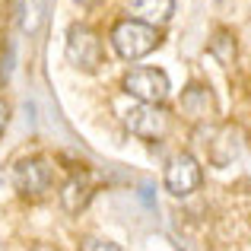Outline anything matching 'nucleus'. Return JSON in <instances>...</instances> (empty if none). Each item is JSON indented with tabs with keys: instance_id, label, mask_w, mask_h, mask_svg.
<instances>
[{
	"instance_id": "4",
	"label": "nucleus",
	"mask_w": 251,
	"mask_h": 251,
	"mask_svg": "<svg viewBox=\"0 0 251 251\" xmlns=\"http://www.w3.org/2000/svg\"><path fill=\"white\" fill-rule=\"evenodd\" d=\"M201 188V166L191 153H178L166 166V191L172 197H188Z\"/></svg>"
},
{
	"instance_id": "1",
	"label": "nucleus",
	"mask_w": 251,
	"mask_h": 251,
	"mask_svg": "<svg viewBox=\"0 0 251 251\" xmlns=\"http://www.w3.org/2000/svg\"><path fill=\"white\" fill-rule=\"evenodd\" d=\"M111 45L124 61H140L150 51L159 45V32L153 23H143V19H124L111 29Z\"/></svg>"
},
{
	"instance_id": "10",
	"label": "nucleus",
	"mask_w": 251,
	"mask_h": 251,
	"mask_svg": "<svg viewBox=\"0 0 251 251\" xmlns=\"http://www.w3.org/2000/svg\"><path fill=\"white\" fill-rule=\"evenodd\" d=\"M86 248H118L115 242H86Z\"/></svg>"
},
{
	"instance_id": "6",
	"label": "nucleus",
	"mask_w": 251,
	"mask_h": 251,
	"mask_svg": "<svg viewBox=\"0 0 251 251\" xmlns=\"http://www.w3.org/2000/svg\"><path fill=\"white\" fill-rule=\"evenodd\" d=\"M13 184L23 194H45L51 184V169L42 159H23L13 169Z\"/></svg>"
},
{
	"instance_id": "5",
	"label": "nucleus",
	"mask_w": 251,
	"mask_h": 251,
	"mask_svg": "<svg viewBox=\"0 0 251 251\" xmlns=\"http://www.w3.org/2000/svg\"><path fill=\"white\" fill-rule=\"evenodd\" d=\"M67 57L74 67L83 70H96L102 64V45H99L96 32H89L86 25H74L67 38Z\"/></svg>"
},
{
	"instance_id": "9",
	"label": "nucleus",
	"mask_w": 251,
	"mask_h": 251,
	"mask_svg": "<svg viewBox=\"0 0 251 251\" xmlns=\"http://www.w3.org/2000/svg\"><path fill=\"white\" fill-rule=\"evenodd\" d=\"M38 23H42V0H32V13L25 16V29L35 32V29H38Z\"/></svg>"
},
{
	"instance_id": "7",
	"label": "nucleus",
	"mask_w": 251,
	"mask_h": 251,
	"mask_svg": "<svg viewBox=\"0 0 251 251\" xmlns=\"http://www.w3.org/2000/svg\"><path fill=\"white\" fill-rule=\"evenodd\" d=\"M130 10L137 13V19H143V23H166L172 16V10H175V0H127Z\"/></svg>"
},
{
	"instance_id": "2",
	"label": "nucleus",
	"mask_w": 251,
	"mask_h": 251,
	"mask_svg": "<svg viewBox=\"0 0 251 251\" xmlns=\"http://www.w3.org/2000/svg\"><path fill=\"white\" fill-rule=\"evenodd\" d=\"M121 111V121L130 134L143 137V140H159L169 130V118L156 108V102H130V105H118Z\"/></svg>"
},
{
	"instance_id": "12",
	"label": "nucleus",
	"mask_w": 251,
	"mask_h": 251,
	"mask_svg": "<svg viewBox=\"0 0 251 251\" xmlns=\"http://www.w3.org/2000/svg\"><path fill=\"white\" fill-rule=\"evenodd\" d=\"M76 3H83V6H92V3H96V0H76Z\"/></svg>"
},
{
	"instance_id": "11",
	"label": "nucleus",
	"mask_w": 251,
	"mask_h": 251,
	"mask_svg": "<svg viewBox=\"0 0 251 251\" xmlns=\"http://www.w3.org/2000/svg\"><path fill=\"white\" fill-rule=\"evenodd\" d=\"M3 127H6V105L0 102V130H3Z\"/></svg>"
},
{
	"instance_id": "3",
	"label": "nucleus",
	"mask_w": 251,
	"mask_h": 251,
	"mask_svg": "<svg viewBox=\"0 0 251 251\" xmlns=\"http://www.w3.org/2000/svg\"><path fill=\"white\" fill-rule=\"evenodd\" d=\"M169 76L166 70H156V67H140V70H130L124 76V92L140 102H166L169 99Z\"/></svg>"
},
{
	"instance_id": "8",
	"label": "nucleus",
	"mask_w": 251,
	"mask_h": 251,
	"mask_svg": "<svg viewBox=\"0 0 251 251\" xmlns=\"http://www.w3.org/2000/svg\"><path fill=\"white\" fill-rule=\"evenodd\" d=\"M61 201H64V207H67L70 213H76V210L89 201V178L86 175L70 178V181L64 184V191H61Z\"/></svg>"
}]
</instances>
